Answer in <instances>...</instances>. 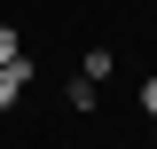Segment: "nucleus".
<instances>
[{
  "instance_id": "423d86ee",
  "label": "nucleus",
  "mask_w": 157,
  "mask_h": 149,
  "mask_svg": "<svg viewBox=\"0 0 157 149\" xmlns=\"http://www.w3.org/2000/svg\"><path fill=\"white\" fill-rule=\"evenodd\" d=\"M149 133H157V126H149Z\"/></svg>"
},
{
  "instance_id": "39448f33",
  "label": "nucleus",
  "mask_w": 157,
  "mask_h": 149,
  "mask_svg": "<svg viewBox=\"0 0 157 149\" xmlns=\"http://www.w3.org/2000/svg\"><path fill=\"white\" fill-rule=\"evenodd\" d=\"M141 110H149V118H157V78H141Z\"/></svg>"
},
{
  "instance_id": "f257e3e1",
  "label": "nucleus",
  "mask_w": 157,
  "mask_h": 149,
  "mask_svg": "<svg viewBox=\"0 0 157 149\" xmlns=\"http://www.w3.org/2000/svg\"><path fill=\"white\" fill-rule=\"evenodd\" d=\"M24 86H32V55H24V63H0V110H16Z\"/></svg>"
},
{
  "instance_id": "7ed1b4c3",
  "label": "nucleus",
  "mask_w": 157,
  "mask_h": 149,
  "mask_svg": "<svg viewBox=\"0 0 157 149\" xmlns=\"http://www.w3.org/2000/svg\"><path fill=\"white\" fill-rule=\"evenodd\" d=\"M63 102H71V110L86 118V110H94V78H71V86H63Z\"/></svg>"
},
{
  "instance_id": "f03ea898",
  "label": "nucleus",
  "mask_w": 157,
  "mask_h": 149,
  "mask_svg": "<svg viewBox=\"0 0 157 149\" xmlns=\"http://www.w3.org/2000/svg\"><path fill=\"white\" fill-rule=\"evenodd\" d=\"M110 71H118V55H110V47H86V55H78V78H94V86H102Z\"/></svg>"
},
{
  "instance_id": "20e7f679",
  "label": "nucleus",
  "mask_w": 157,
  "mask_h": 149,
  "mask_svg": "<svg viewBox=\"0 0 157 149\" xmlns=\"http://www.w3.org/2000/svg\"><path fill=\"white\" fill-rule=\"evenodd\" d=\"M0 63H24V39H16V24H0Z\"/></svg>"
}]
</instances>
